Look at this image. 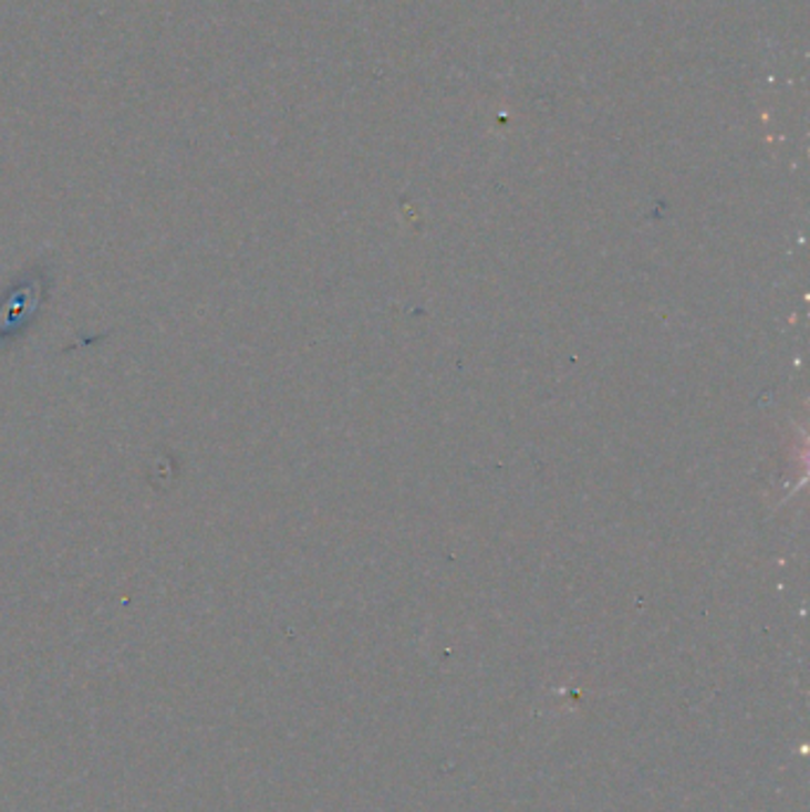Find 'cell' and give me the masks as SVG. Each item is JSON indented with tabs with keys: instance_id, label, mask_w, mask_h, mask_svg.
<instances>
[{
	"instance_id": "6da1fadb",
	"label": "cell",
	"mask_w": 810,
	"mask_h": 812,
	"mask_svg": "<svg viewBox=\"0 0 810 812\" xmlns=\"http://www.w3.org/2000/svg\"><path fill=\"white\" fill-rule=\"evenodd\" d=\"M45 275L27 273L6 295H0V347L12 343L37 319L45 298Z\"/></svg>"
}]
</instances>
